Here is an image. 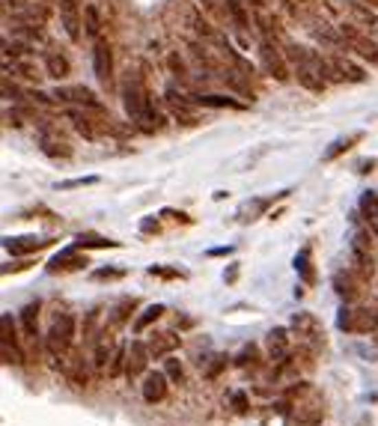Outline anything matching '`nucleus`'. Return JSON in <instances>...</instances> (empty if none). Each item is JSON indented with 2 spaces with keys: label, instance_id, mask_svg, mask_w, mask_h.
Instances as JSON below:
<instances>
[{
  "label": "nucleus",
  "instance_id": "obj_32",
  "mask_svg": "<svg viewBox=\"0 0 378 426\" xmlns=\"http://www.w3.org/2000/svg\"><path fill=\"white\" fill-rule=\"evenodd\" d=\"M188 24H191L194 30L203 36V39H214V42L221 39V33H214V30H212V24L205 21V18H203L200 12H197V9H191V12H188Z\"/></svg>",
  "mask_w": 378,
  "mask_h": 426
},
{
  "label": "nucleus",
  "instance_id": "obj_41",
  "mask_svg": "<svg viewBox=\"0 0 378 426\" xmlns=\"http://www.w3.org/2000/svg\"><path fill=\"white\" fill-rule=\"evenodd\" d=\"M149 275H158V277H182V271H176V268H158V266H152V268H149Z\"/></svg>",
  "mask_w": 378,
  "mask_h": 426
},
{
  "label": "nucleus",
  "instance_id": "obj_17",
  "mask_svg": "<svg viewBox=\"0 0 378 426\" xmlns=\"http://www.w3.org/2000/svg\"><path fill=\"white\" fill-rule=\"evenodd\" d=\"M340 33H343V39L352 45V48L361 54V57H366V60H373V63H378V45L370 39V36H364V33H357L355 27H340Z\"/></svg>",
  "mask_w": 378,
  "mask_h": 426
},
{
  "label": "nucleus",
  "instance_id": "obj_25",
  "mask_svg": "<svg viewBox=\"0 0 378 426\" xmlns=\"http://www.w3.org/2000/svg\"><path fill=\"white\" fill-rule=\"evenodd\" d=\"M21 328L27 337H39V301H30L21 307Z\"/></svg>",
  "mask_w": 378,
  "mask_h": 426
},
{
  "label": "nucleus",
  "instance_id": "obj_43",
  "mask_svg": "<svg viewBox=\"0 0 378 426\" xmlns=\"http://www.w3.org/2000/svg\"><path fill=\"white\" fill-rule=\"evenodd\" d=\"M93 182H96L93 176H89V179H71V182H63L60 188H80V185H93Z\"/></svg>",
  "mask_w": 378,
  "mask_h": 426
},
{
  "label": "nucleus",
  "instance_id": "obj_26",
  "mask_svg": "<svg viewBox=\"0 0 378 426\" xmlns=\"http://www.w3.org/2000/svg\"><path fill=\"white\" fill-rule=\"evenodd\" d=\"M45 69H48V75H51V78H66L71 66H69V60L63 57V54L48 51V54H45Z\"/></svg>",
  "mask_w": 378,
  "mask_h": 426
},
{
  "label": "nucleus",
  "instance_id": "obj_37",
  "mask_svg": "<svg viewBox=\"0 0 378 426\" xmlns=\"http://www.w3.org/2000/svg\"><path fill=\"white\" fill-rule=\"evenodd\" d=\"M125 355H129V346H120L116 349V355H113V361H111V367H107V376H122L125 373Z\"/></svg>",
  "mask_w": 378,
  "mask_h": 426
},
{
  "label": "nucleus",
  "instance_id": "obj_39",
  "mask_svg": "<svg viewBox=\"0 0 378 426\" xmlns=\"http://www.w3.org/2000/svg\"><path fill=\"white\" fill-rule=\"evenodd\" d=\"M170 69L176 72V78H179V81H185V78H188V69H185V63H182V57H179V54H170Z\"/></svg>",
  "mask_w": 378,
  "mask_h": 426
},
{
  "label": "nucleus",
  "instance_id": "obj_42",
  "mask_svg": "<svg viewBox=\"0 0 378 426\" xmlns=\"http://www.w3.org/2000/svg\"><path fill=\"white\" fill-rule=\"evenodd\" d=\"M232 405H236V412L245 414L247 412V396L241 394V391H236V394H232Z\"/></svg>",
  "mask_w": 378,
  "mask_h": 426
},
{
  "label": "nucleus",
  "instance_id": "obj_34",
  "mask_svg": "<svg viewBox=\"0 0 378 426\" xmlns=\"http://www.w3.org/2000/svg\"><path fill=\"white\" fill-rule=\"evenodd\" d=\"M348 9H352V15H355V18H357V21H361L364 27H378V15L373 12L370 6H364V3H357V0H355V3L348 6Z\"/></svg>",
  "mask_w": 378,
  "mask_h": 426
},
{
  "label": "nucleus",
  "instance_id": "obj_19",
  "mask_svg": "<svg viewBox=\"0 0 378 426\" xmlns=\"http://www.w3.org/2000/svg\"><path fill=\"white\" fill-rule=\"evenodd\" d=\"M352 259H355V271L361 275L364 280L373 277V253H370V244H366V239L361 233L355 235L352 242Z\"/></svg>",
  "mask_w": 378,
  "mask_h": 426
},
{
  "label": "nucleus",
  "instance_id": "obj_14",
  "mask_svg": "<svg viewBox=\"0 0 378 426\" xmlns=\"http://www.w3.org/2000/svg\"><path fill=\"white\" fill-rule=\"evenodd\" d=\"M149 361H152V355H149L146 343L134 340L131 346H129V355H125V376H129V379H137L140 373H146Z\"/></svg>",
  "mask_w": 378,
  "mask_h": 426
},
{
  "label": "nucleus",
  "instance_id": "obj_28",
  "mask_svg": "<svg viewBox=\"0 0 378 426\" xmlns=\"http://www.w3.org/2000/svg\"><path fill=\"white\" fill-rule=\"evenodd\" d=\"M191 102L194 105H203V107H236V111H241V102H236V98H230V96H191Z\"/></svg>",
  "mask_w": 378,
  "mask_h": 426
},
{
  "label": "nucleus",
  "instance_id": "obj_7",
  "mask_svg": "<svg viewBox=\"0 0 378 426\" xmlns=\"http://www.w3.org/2000/svg\"><path fill=\"white\" fill-rule=\"evenodd\" d=\"M259 60H263V69L271 78L289 81V60H286V51L277 48V39H271V36L259 39Z\"/></svg>",
  "mask_w": 378,
  "mask_h": 426
},
{
  "label": "nucleus",
  "instance_id": "obj_20",
  "mask_svg": "<svg viewBox=\"0 0 378 426\" xmlns=\"http://www.w3.org/2000/svg\"><path fill=\"white\" fill-rule=\"evenodd\" d=\"M167 373L164 370H155V373H146L143 379V400L146 403H161L167 396Z\"/></svg>",
  "mask_w": 378,
  "mask_h": 426
},
{
  "label": "nucleus",
  "instance_id": "obj_30",
  "mask_svg": "<svg viewBox=\"0 0 378 426\" xmlns=\"http://www.w3.org/2000/svg\"><path fill=\"white\" fill-rule=\"evenodd\" d=\"M223 6H227V15L232 18V24H236L238 30H247V27H250V18H247L245 3H238V0H223Z\"/></svg>",
  "mask_w": 378,
  "mask_h": 426
},
{
  "label": "nucleus",
  "instance_id": "obj_3",
  "mask_svg": "<svg viewBox=\"0 0 378 426\" xmlns=\"http://www.w3.org/2000/svg\"><path fill=\"white\" fill-rule=\"evenodd\" d=\"M286 409L292 412L295 423L301 426H322L325 420V396L310 382H295L286 394Z\"/></svg>",
  "mask_w": 378,
  "mask_h": 426
},
{
  "label": "nucleus",
  "instance_id": "obj_38",
  "mask_svg": "<svg viewBox=\"0 0 378 426\" xmlns=\"http://www.w3.org/2000/svg\"><path fill=\"white\" fill-rule=\"evenodd\" d=\"M256 355H259L256 346H245V349H241V355L236 358V364L238 367H247V364H254V361H256Z\"/></svg>",
  "mask_w": 378,
  "mask_h": 426
},
{
  "label": "nucleus",
  "instance_id": "obj_10",
  "mask_svg": "<svg viewBox=\"0 0 378 426\" xmlns=\"http://www.w3.org/2000/svg\"><path fill=\"white\" fill-rule=\"evenodd\" d=\"M0 349H3V364H21V361H24L21 349H18L12 316H9V313L0 316Z\"/></svg>",
  "mask_w": 378,
  "mask_h": 426
},
{
  "label": "nucleus",
  "instance_id": "obj_11",
  "mask_svg": "<svg viewBox=\"0 0 378 426\" xmlns=\"http://www.w3.org/2000/svg\"><path fill=\"white\" fill-rule=\"evenodd\" d=\"M51 244L54 239H42V235H9V239H3V248L12 257H30V253H39Z\"/></svg>",
  "mask_w": 378,
  "mask_h": 426
},
{
  "label": "nucleus",
  "instance_id": "obj_18",
  "mask_svg": "<svg viewBox=\"0 0 378 426\" xmlns=\"http://www.w3.org/2000/svg\"><path fill=\"white\" fill-rule=\"evenodd\" d=\"M179 343H182V337H176L173 331H158V334H152V337L146 340V349H149V355L158 361V358L173 355V352L179 349Z\"/></svg>",
  "mask_w": 378,
  "mask_h": 426
},
{
  "label": "nucleus",
  "instance_id": "obj_23",
  "mask_svg": "<svg viewBox=\"0 0 378 426\" xmlns=\"http://www.w3.org/2000/svg\"><path fill=\"white\" fill-rule=\"evenodd\" d=\"M113 337L107 331L98 334V340H96V370H107L111 367V361H113Z\"/></svg>",
  "mask_w": 378,
  "mask_h": 426
},
{
  "label": "nucleus",
  "instance_id": "obj_44",
  "mask_svg": "<svg viewBox=\"0 0 378 426\" xmlns=\"http://www.w3.org/2000/svg\"><path fill=\"white\" fill-rule=\"evenodd\" d=\"M221 367H227V358H223V355L214 358V364L209 367V373H205V376H218V370H221Z\"/></svg>",
  "mask_w": 378,
  "mask_h": 426
},
{
  "label": "nucleus",
  "instance_id": "obj_5",
  "mask_svg": "<svg viewBox=\"0 0 378 426\" xmlns=\"http://www.w3.org/2000/svg\"><path fill=\"white\" fill-rule=\"evenodd\" d=\"M337 325H340V331H346V334H370V331H378V310H373V307L346 304L343 310H340V316H337Z\"/></svg>",
  "mask_w": 378,
  "mask_h": 426
},
{
  "label": "nucleus",
  "instance_id": "obj_6",
  "mask_svg": "<svg viewBox=\"0 0 378 426\" xmlns=\"http://www.w3.org/2000/svg\"><path fill=\"white\" fill-rule=\"evenodd\" d=\"M292 328L298 334V346L307 352H319L325 346V331H322L319 319L313 313H295L292 316Z\"/></svg>",
  "mask_w": 378,
  "mask_h": 426
},
{
  "label": "nucleus",
  "instance_id": "obj_46",
  "mask_svg": "<svg viewBox=\"0 0 378 426\" xmlns=\"http://www.w3.org/2000/svg\"><path fill=\"white\" fill-rule=\"evenodd\" d=\"M304 3H310V0H304Z\"/></svg>",
  "mask_w": 378,
  "mask_h": 426
},
{
  "label": "nucleus",
  "instance_id": "obj_16",
  "mask_svg": "<svg viewBox=\"0 0 378 426\" xmlns=\"http://www.w3.org/2000/svg\"><path fill=\"white\" fill-rule=\"evenodd\" d=\"M60 21L71 42H80V3L78 0H60Z\"/></svg>",
  "mask_w": 378,
  "mask_h": 426
},
{
  "label": "nucleus",
  "instance_id": "obj_31",
  "mask_svg": "<svg viewBox=\"0 0 378 426\" xmlns=\"http://www.w3.org/2000/svg\"><path fill=\"white\" fill-rule=\"evenodd\" d=\"M134 307H137V301H134V298H122V301L111 310V328H120V325L129 322V316H131Z\"/></svg>",
  "mask_w": 378,
  "mask_h": 426
},
{
  "label": "nucleus",
  "instance_id": "obj_33",
  "mask_svg": "<svg viewBox=\"0 0 378 426\" xmlns=\"http://www.w3.org/2000/svg\"><path fill=\"white\" fill-rule=\"evenodd\" d=\"M120 242H111V239H102V235H93V233H84V235H78V242H75V248H116Z\"/></svg>",
  "mask_w": 378,
  "mask_h": 426
},
{
  "label": "nucleus",
  "instance_id": "obj_21",
  "mask_svg": "<svg viewBox=\"0 0 378 426\" xmlns=\"http://www.w3.org/2000/svg\"><path fill=\"white\" fill-rule=\"evenodd\" d=\"M80 266H87V257H80L78 248L71 244V248L60 251L57 257L48 262V271H54V275H57V271H75V268H80Z\"/></svg>",
  "mask_w": 378,
  "mask_h": 426
},
{
  "label": "nucleus",
  "instance_id": "obj_22",
  "mask_svg": "<svg viewBox=\"0 0 378 426\" xmlns=\"http://www.w3.org/2000/svg\"><path fill=\"white\" fill-rule=\"evenodd\" d=\"M295 271H298V277L304 284H316V268H313V248L310 244H304V248L295 253Z\"/></svg>",
  "mask_w": 378,
  "mask_h": 426
},
{
  "label": "nucleus",
  "instance_id": "obj_29",
  "mask_svg": "<svg viewBox=\"0 0 378 426\" xmlns=\"http://www.w3.org/2000/svg\"><path fill=\"white\" fill-rule=\"evenodd\" d=\"M361 138H364V134H361V131H355V134H348V138H340V140H334V143H331V149H325V156H322V158H325V161H334L337 156H343L346 149H352V147H355V143L361 140Z\"/></svg>",
  "mask_w": 378,
  "mask_h": 426
},
{
  "label": "nucleus",
  "instance_id": "obj_8",
  "mask_svg": "<svg viewBox=\"0 0 378 426\" xmlns=\"http://www.w3.org/2000/svg\"><path fill=\"white\" fill-rule=\"evenodd\" d=\"M51 98H57V102H63V105H78V107H93V111H104V105L98 102V96L93 93L89 87H80V84H75V87H57L51 93Z\"/></svg>",
  "mask_w": 378,
  "mask_h": 426
},
{
  "label": "nucleus",
  "instance_id": "obj_9",
  "mask_svg": "<svg viewBox=\"0 0 378 426\" xmlns=\"http://www.w3.org/2000/svg\"><path fill=\"white\" fill-rule=\"evenodd\" d=\"M93 69H96V78L102 81L104 87H113V51L102 36H98L93 45Z\"/></svg>",
  "mask_w": 378,
  "mask_h": 426
},
{
  "label": "nucleus",
  "instance_id": "obj_36",
  "mask_svg": "<svg viewBox=\"0 0 378 426\" xmlns=\"http://www.w3.org/2000/svg\"><path fill=\"white\" fill-rule=\"evenodd\" d=\"M164 373H167L170 382H176V385L185 379V370H182V364H179V358H173V355L164 358Z\"/></svg>",
  "mask_w": 378,
  "mask_h": 426
},
{
  "label": "nucleus",
  "instance_id": "obj_2",
  "mask_svg": "<svg viewBox=\"0 0 378 426\" xmlns=\"http://www.w3.org/2000/svg\"><path fill=\"white\" fill-rule=\"evenodd\" d=\"M286 60L295 72L301 87L322 93L328 87V75H331V60H325L322 54L304 48V45H286Z\"/></svg>",
  "mask_w": 378,
  "mask_h": 426
},
{
  "label": "nucleus",
  "instance_id": "obj_35",
  "mask_svg": "<svg viewBox=\"0 0 378 426\" xmlns=\"http://www.w3.org/2000/svg\"><path fill=\"white\" fill-rule=\"evenodd\" d=\"M84 18H87V33L98 39V33H102V18H98V9L96 6H87L84 9Z\"/></svg>",
  "mask_w": 378,
  "mask_h": 426
},
{
  "label": "nucleus",
  "instance_id": "obj_13",
  "mask_svg": "<svg viewBox=\"0 0 378 426\" xmlns=\"http://www.w3.org/2000/svg\"><path fill=\"white\" fill-rule=\"evenodd\" d=\"M265 349H268V358L274 361V364H286L292 355V343H289V331L286 328H274L268 331V340H265Z\"/></svg>",
  "mask_w": 378,
  "mask_h": 426
},
{
  "label": "nucleus",
  "instance_id": "obj_24",
  "mask_svg": "<svg viewBox=\"0 0 378 426\" xmlns=\"http://www.w3.org/2000/svg\"><path fill=\"white\" fill-rule=\"evenodd\" d=\"M361 215L366 226L378 235V191H364L361 194Z\"/></svg>",
  "mask_w": 378,
  "mask_h": 426
},
{
  "label": "nucleus",
  "instance_id": "obj_45",
  "mask_svg": "<svg viewBox=\"0 0 378 426\" xmlns=\"http://www.w3.org/2000/svg\"><path fill=\"white\" fill-rule=\"evenodd\" d=\"M250 3H254L256 9H263V6H265V0H250Z\"/></svg>",
  "mask_w": 378,
  "mask_h": 426
},
{
  "label": "nucleus",
  "instance_id": "obj_27",
  "mask_svg": "<svg viewBox=\"0 0 378 426\" xmlns=\"http://www.w3.org/2000/svg\"><path fill=\"white\" fill-rule=\"evenodd\" d=\"M161 316H164V304H149L146 310H143V313L137 316V319H134V334H143L152 322H158Z\"/></svg>",
  "mask_w": 378,
  "mask_h": 426
},
{
  "label": "nucleus",
  "instance_id": "obj_1",
  "mask_svg": "<svg viewBox=\"0 0 378 426\" xmlns=\"http://www.w3.org/2000/svg\"><path fill=\"white\" fill-rule=\"evenodd\" d=\"M122 105H125V114H129V120L137 125L140 131H155L164 125V116L155 111V105H152V98L146 93V87H143V81L137 75H131L122 81Z\"/></svg>",
  "mask_w": 378,
  "mask_h": 426
},
{
  "label": "nucleus",
  "instance_id": "obj_40",
  "mask_svg": "<svg viewBox=\"0 0 378 426\" xmlns=\"http://www.w3.org/2000/svg\"><path fill=\"white\" fill-rule=\"evenodd\" d=\"M122 275H125L122 268H98L93 277H96V280H120Z\"/></svg>",
  "mask_w": 378,
  "mask_h": 426
},
{
  "label": "nucleus",
  "instance_id": "obj_12",
  "mask_svg": "<svg viewBox=\"0 0 378 426\" xmlns=\"http://www.w3.org/2000/svg\"><path fill=\"white\" fill-rule=\"evenodd\" d=\"M39 147H42L45 156H51V158H69L71 156L69 140L63 138L57 129H51V125H45V123H42V129H39Z\"/></svg>",
  "mask_w": 378,
  "mask_h": 426
},
{
  "label": "nucleus",
  "instance_id": "obj_15",
  "mask_svg": "<svg viewBox=\"0 0 378 426\" xmlns=\"http://www.w3.org/2000/svg\"><path fill=\"white\" fill-rule=\"evenodd\" d=\"M361 275L357 271H337L334 275V289H337V295L343 298L346 304H355L357 301V295H361Z\"/></svg>",
  "mask_w": 378,
  "mask_h": 426
},
{
  "label": "nucleus",
  "instance_id": "obj_4",
  "mask_svg": "<svg viewBox=\"0 0 378 426\" xmlns=\"http://www.w3.org/2000/svg\"><path fill=\"white\" fill-rule=\"evenodd\" d=\"M71 340H75V316L63 313L51 322L48 334H45V349H48V355L54 361H66L69 349H71Z\"/></svg>",
  "mask_w": 378,
  "mask_h": 426
}]
</instances>
